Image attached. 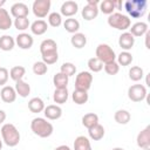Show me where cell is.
Listing matches in <instances>:
<instances>
[{"instance_id": "cell-14", "label": "cell", "mask_w": 150, "mask_h": 150, "mask_svg": "<svg viewBox=\"0 0 150 150\" xmlns=\"http://www.w3.org/2000/svg\"><path fill=\"white\" fill-rule=\"evenodd\" d=\"M28 13H29L28 6L26 4H23V2H15L11 7V14L15 19H18V18H27Z\"/></svg>"}, {"instance_id": "cell-50", "label": "cell", "mask_w": 150, "mask_h": 150, "mask_svg": "<svg viewBox=\"0 0 150 150\" xmlns=\"http://www.w3.org/2000/svg\"><path fill=\"white\" fill-rule=\"evenodd\" d=\"M111 150H124L123 148H114V149H111Z\"/></svg>"}, {"instance_id": "cell-42", "label": "cell", "mask_w": 150, "mask_h": 150, "mask_svg": "<svg viewBox=\"0 0 150 150\" xmlns=\"http://www.w3.org/2000/svg\"><path fill=\"white\" fill-rule=\"evenodd\" d=\"M48 71V66L42 61H36L33 64V73L35 75H45Z\"/></svg>"}, {"instance_id": "cell-43", "label": "cell", "mask_w": 150, "mask_h": 150, "mask_svg": "<svg viewBox=\"0 0 150 150\" xmlns=\"http://www.w3.org/2000/svg\"><path fill=\"white\" fill-rule=\"evenodd\" d=\"M103 68H104V71L108 75H116L120 71V66H118V63L116 61H112V62L103 64Z\"/></svg>"}, {"instance_id": "cell-2", "label": "cell", "mask_w": 150, "mask_h": 150, "mask_svg": "<svg viewBox=\"0 0 150 150\" xmlns=\"http://www.w3.org/2000/svg\"><path fill=\"white\" fill-rule=\"evenodd\" d=\"M2 142L8 146H16L20 142V132L16 127L12 123H5L1 127Z\"/></svg>"}, {"instance_id": "cell-44", "label": "cell", "mask_w": 150, "mask_h": 150, "mask_svg": "<svg viewBox=\"0 0 150 150\" xmlns=\"http://www.w3.org/2000/svg\"><path fill=\"white\" fill-rule=\"evenodd\" d=\"M9 77V71L5 67H0V86H5L8 81Z\"/></svg>"}, {"instance_id": "cell-23", "label": "cell", "mask_w": 150, "mask_h": 150, "mask_svg": "<svg viewBox=\"0 0 150 150\" xmlns=\"http://www.w3.org/2000/svg\"><path fill=\"white\" fill-rule=\"evenodd\" d=\"M15 46V39L11 35H2L0 36V49L4 52H9L14 48Z\"/></svg>"}, {"instance_id": "cell-7", "label": "cell", "mask_w": 150, "mask_h": 150, "mask_svg": "<svg viewBox=\"0 0 150 150\" xmlns=\"http://www.w3.org/2000/svg\"><path fill=\"white\" fill-rule=\"evenodd\" d=\"M50 6H52L50 0H35L32 6L33 14L39 19H43L49 14Z\"/></svg>"}, {"instance_id": "cell-40", "label": "cell", "mask_w": 150, "mask_h": 150, "mask_svg": "<svg viewBox=\"0 0 150 150\" xmlns=\"http://www.w3.org/2000/svg\"><path fill=\"white\" fill-rule=\"evenodd\" d=\"M48 23L52 27H59L62 23V15L57 12H52L48 14Z\"/></svg>"}, {"instance_id": "cell-19", "label": "cell", "mask_w": 150, "mask_h": 150, "mask_svg": "<svg viewBox=\"0 0 150 150\" xmlns=\"http://www.w3.org/2000/svg\"><path fill=\"white\" fill-rule=\"evenodd\" d=\"M12 25H13V21H12V18H11L8 11L5 9L4 7L0 8V29L7 30L11 28Z\"/></svg>"}, {"instance_id": "cell-28", "label": "cell", "mask_w": 150, "mask_h": 150, "mask_svg": "<svg viewBox=\"0 0 150 150\" xmlns=\"http://www.w3.org/2000/svg\"><path fill=\"white\" fill-rule=\"evenodd\" d=\"M49 52H57V43L53 39H46L40 43V53H49Z\"/></svg>"}, {"instance_id": "cell-20", "label": "cell", "mask_w": 150, "mask_h": 150, "mask_svg": "<svg viewBox=\"0 0 150 150\" xmlns=\"http://www.w3.org/2000/svg\"><path fill=\"white\" fill-rule=\"evenodd\" d=\"M45 107H46L45 105V102L40 97H33V98H30L28 101V109L32 112H34V114H39V112L43 111Z\"/></svg>"}, {"instance_id": "cell-35", "label": "cell", "mask_w": 150, "mask_h": 150, "mask_svg": "<svg viewBox=\"0 0 150 150\" xmlns=\"http://www.w3.org/2000/svg\"><path fill=\"white\" fill-rule=\"evenodd\" d=\"M144 76V71L143 68H141L139 66H134L129 69V79L134 82H138L143 79Z\"/></svg>"}, {"instance_id": "cell-16", "label": "cell", "mask_w": 150, "mask_h": 150, "mask_svg": "<svg viewBox=\"0 0 150 150\" xmlns=\"http://www.w3.org/2000/svg\"><path fill=\"white\" fill-rule=\"evenodd\" d=\"M0 98L5 103H13L16 100V91L11 86H4L0 91Z\"/></svg>"}, {"instance_id": "cell-51", "label": "cell", "mask_w": 150, "mask_h": 150, "mask_svg": "<svg viewBox=\"0 0 150 150\" xmlns=\"http://www.w3.org/2000/svg\"><path fill=\"white\" fill-rule=\"evenodd\" d=\"M1 148H2V139H0V150H1Z\"/></svg>"}, {"instance_id": "cell-17", "label": "cell", "mask_w": 150, "mask_h": 150, "mask_svg": "<svg viewBox=\"0 0 150 150\" xmlns=\"http://www.w3.org/2000/svg\"><path fill=\"white\" fill-rule=\"evenodd\" d=\"M98 6H95V5H90V4H86V6L82 8V18L87 21H91L94 20L95 18H97L98 15Z\"/></svg>"}, {"instance_id": "cell-18", "label": "cell", "mask_w": 150, "mask_h": 150, "mask_svg": "<svg viewBox=\"0 0 150 150\" xmlns=\"http://www.w3.org/2000/svg\"><path fill=\"white\" fill-rule=\"evenodd\" d=\"M47 29H48V23L42 19L35 20L30 25V30L34 35H42L47 32Z\"/></svg>"}, {"instance_id": "cell-25", "label": "cell", "mask_w": 150, "mask_h": 150, "mask_svg": "<svg viewBox=\"0 0 150 150\" xmlns=\"http://www.w3.org/2000/svg\"><path fill=\"white\" fill-rule=\"evenodd\" d=\"M14 89L16 91V95H19L21 97H27L30 94V86L23 80H20L18 82H15Z\"/></svg>"}, {"instance_id": "cell-13", "label": "cell", "mask_w": 150, "mask_h": 150, "mask_svg": "<svg viewBox=\"0 0 150 150\" xmlns=\"http://www.w3.org/2000/svg\"><path fill=\"white\" fill-rule=\"evenodd\" d=\"M136 143L141 149L150 148V125L145 127L143 130H141L137 135Z\"/></svg>"}, {"instance_id": "cell-39", "label": "cell", "mask_w": 150, "mask_h": 150, "mask_svg": "<svg viewBox=\"0 0 150 150\" xmlns=\"http://www.w3.org/2000/svg\"><path fill=\"white\" fill-rule=\"evenodd\" d=\"M60 71L62 74H64L66 76L70 77V76L75 75V73H76V66L74 63H71V62H64V63H62V66L60 68Z\"/></svg>"}, {"instance_id": "cell-11", "label": "cell", "mask_w": 150, "mask_h": 150, "mask_svg": "<svg viewBox=\"0 0 150 150\" xmlns=\"http://www.w3.org/2000/svg\"><path fill=\"white\" fill-rule=\"evenodd\" d=\"M43 114H45L46 120L55 121V120H59L62 116V109L57 104H49V105L45 107Z\"/></svg>"}, {"instance_id": "cell-12", "label": "cell", "mask_w": 150, "mask_h": 150, "mask_svg": "<svg viewBox=\"0 0 150 150\" xmlns=\"http://www.w3.org/2000/svg\"><path fill=\"white\" fill-rule=\"evenodd\" d=\"M135 45V38L129 33V32H123L120 38H118V46L125 50V52H129Z\"/></svg>"}, {"instance_id": "cell-24", "label": "cell", "mask_w": 150, "mask_h": 150, "mask_svg": "<svg viewBox=\"0 0 150 150\" xmlns=\"http://www.w3.org/2000/svg\"><path fill=\"white\" fill-rule=\"evenodd\" d=\"M74 150H93L89 138L86 136H77L74 141Z\"/></svg>"}, {"instance_id": "cell-4", "label": "cell", "mask_w": 150, "mask_h": 150, "mask_svg": "<svg viewBox=\"0 0 150 150\" xmlns=\"http://www.w3.org/2000/svg\"><path fill=\"white\" fill-rule=\"evenodd\" d=\"M108 25L118 30H127L131 26V20L128 15L116 12L108 16Z\"/></svg>"}, {"instance_id": "cell-45", "label": "cell", "mask_w": 150, "mask_h": 150, "mask_svg": "<svg viewBox=\"0 0 150 150\" xmlns=\"http://www.w3.org/2000/svg\"><path fill=\"white\" fill-rule=\"evenodd\" d=\"M149 39H150V32L148 30V32L145 33V47H146L148 49H150V45H149Z\"/></svg>"}, {"instance_id": "cell-38", "label": "cell", "mask_w": 150, "mask_h": 150, "mask_svg": "<svg viewBox=\"0 0 150 150\" xmlns=\"http://www.w3.org/2000/svg\"><path fill=\"white\" fill-rule=\"evenodd\" d=\"M87 66H88L89 70L93 71V73H98V71H101L103 69V63L96 57H90L88 60Z\"/></svg>"}, {"instance_id": "cell-3", "label": "cell", "mask_w": 150, "mask_h": 150, "mask_svg": "<svg viewBox=\"0 0 150 150\" xmlns=\"http://www.w3.org/2000/svg\"><path fill=\"white\" fill-rule=\"evenodd\" d=\"M124 9L131 18L139 19L146 13L148 1L146 0H127L124 2Z\"/></svg>"}, {"instance_id": "cell-6", "label": "cell", "mask_w": 150, "mask_h": 150, "mask_svg": "<svg viewBox=\"0 0 150 150\" xmlns=\"http://www.w3.org/2000/svg\"><path fill=\"white\" fill-rule=\"evenodd\" d=\"M93 80H94V77L90 71H86V70L80 71L75 79V89L88 91L91 87Z\"/></svg>"}, {"instance_id": "cell-8", "label": "cell", "mask_w": 150, "mask_h": 150, "mask_svg": "<svg viewBox=\"0 0 150 150\" xmlns=\"http://www.w3.org/2000/svg\"><path fill=\"white\" fill-rule=\"evenodd\" d=\"M146 88L143 84H132L128 88V97L132 102H141L146 97Z\"/></svg>"}, {"instance_id": "cell-49", "label": "cell", "mask_w": 150, "mask_h": 150, "mask_svg": "<svg viewBox=\"0 0 150 150\" xmlns=\"http://www.w3.org/2000/svg\"><path fill=\"white\" fill-rule=\"evenodd\" d=\"M6 4V0H0V8H2V6Z\"/></svg>"}, {"instance_id": "cell-48", "label": "cell", "mask_w": 150, "mask_h": 150, "mask_svg": "<svg viewBox=\"0 0 150 150\" xmlns=\"http://www.w3.org/2000/svg\"><path fill=\"white\" fill-rule=\"evenodd\" d=\"M115 9H121L122 8V1H114Z\"/></svg>"}, {"instance_id": "cell-30", "label": "cell", "mask_w": 150, "mask_h": 150, "mask_svg": "<svg viewBox=\"0 0 150 150\" xmlns=\"http://www.w3.org/2000/svg\"><path fill=\"white\" fill-rule=\"evenodd\" d=\"M96 124H98V116L95 112H88L82 117V125L84 128L90 129Z\"/></svg>"}, {"instance_id": "cell-46", "label": "cell", "mask_w": 150, "mask_h": 150, "mask_svg": "<svg viewBox=\"0 0 150 150\" xmlns=\"http://www.w3.org/2000/svg\"><path fill=\"white\" fill-rule=\"evenodd\" d=\"M6 112L4 111V110H1L0 109V124H2L4 122H5V120H6Z\"/></svg>"}, {"instance_id": "cell-32", "label": "cell", "mask_w": 150, "mask_h": 150, "mask_svg": "<svg viewBox=\"0 0 150 150\" xmlns=\"http://www.w3.org/2000/svg\"><path fill=\"white\" fill-rule=\"evenodd\" d=\"M63 27H64V29H66L68 33L75 34V33H77L79 29H80V22H79L76 19H74V18H68V19L64 20Z\"/></svg>"}, {"instance_id": "cell-22", "label": "cell", "mask_w": 150, "mask_h": 150, "mask_svg": "<svg viewBox=\"0 0 150 150\" xmlns=\"http://www.w3.org/2000/svg\"><path fill=\"white\" fill-rule=\"evenodd\" d=\"M68 82H69V77L66 76L64 74H62L61 71L56 73L53 76V83L55 86V89H64V88H67Z\"/></svg>"}, {"instance_id": "cell-27", "label": "cell", "mask_w": 150, "mask_h": 150, "mask_svg": "<svg viewBox=\"0 0 150 150\" xmlns=\"http://www.w3.org/2000/svg\"><path fill=\"white\" fill-rule=\"evenodd\" d=\"M104 134H105L104 128H103V125H101L100 123L96 124V125H94L93 128L88 129V135H89V137H90L93 141H100V139H102L103 136H104Z\"/></svg>"}, {"instance_id": "cell-33", "label": "cell", "mask_w": 150, "mask_h": 150, "mask_svg": "<svg viewBox=\"0 0 150 150\" xmlns=\"http://www.w3.org/2000/svg\"><path fill=\"white\" fill-rule=\"evenodd\" d=\"M25 74H26V68L22 67V66H14L9 70V77L13 81H15V82L22 80L23 76H25Z\"/></svg>"}, {"instance_id": "cell-52", "label": "cell", "mask_w": 150, "mask_h": 150, "mask_svg": "<svg viewBox=\"0 0 150 150\" xmlns=\"http://www.w3.org/2000/svg\"><path fill=\"white\" fill-rule=\"evenodd\" d=\"M142 150H150V148H145V149H142Z\"/></svg>"}, {"instance_id": "cell-1", "label": "cell", "mask_w": 150, "mask_h": 150, "mask_svg": "<svg viewBox=\"0 0 150 150\" xmlns=\"http://www.w3.org/2000/svg\"><path fill=\"white\" fill-rule=\"evenodd\" d=\"M30 129L36 136H39L41 138L49 137L54 131L53 124L50 122H48L46 118H43V117L33 118L32 122H30Z\"/></svg>"}, {"instance_id": "cell-34", "label": "cell", "mask_w": 150, "mask_h": 150, "mask_svg": "<svg viewBox=\"0 0 150 150\" xmlns=\"http://www.w3.org/2000/svg\"><path fill=\"white\" fill-rule=\"evenodd\" d=\"M116 59H117V61H116V62L118 63V66H123V67L129 66V64L132 62V60H134V57H132L131 53L125 52V50L121 52V53L116 56Z\"/></svg>"}, {"instance_id": "cell-9", "label": "cell", "mask_w": 150, "mask_h": 150, "mask_svg": "<svg viewBox=\"0 0 150 150\" xmlns=\"http://www.w3.org/2000/svg\"><path fill=\"white\" fill-rule=\"evenodd\" d=\"M15 43L18 45L19 48L27 50V49L32 48V46L34 43V39L28 33H19L15 38Z\"/></svg>"}, {"instance_id": "cell-41", "label": "cell", "mask_w": 150, "mask_h": 150, "mask_svg": "<svg viewBox=\"0 0 150 150\" xmlns=\"http://www.w3.org/2000/svg\"><path fill=\"white\" fill-rule=\"evenodd\" d=\"M41 57H42V62H45L48 66V64H54L59 60V54L57 52H49L41 54Z\"/></svg>"}, {"instance_id": "cell-10", "label": "cell", "mask_w": 150, "mask_h": 150, "mask_svg": "<svg viewBox=\"0 0 150 150\" xmlns=\"http://www.w3.org/2000/svg\"><path fill=\"white\" fill-rule=\"evenodd\" d=\"M79 11V5L77 2L73 1V0H67L61 5L60 8V14L67 18H71L73 15H75Z\"/></svg>"}, {"instance_id": "cell-37", "label": "cell", "mask_w": 150, "mask_h": 150, "mask_svg": "<svg viewBox=\"0 0 150 150\" xmlns=\"http://www.w3.org/2000/svg\"><path fill=\"white\" fill-rule=\"evenodd\" d=\"M14 27L20 30V32H25L26 29H28V27H30V22H29V19L28 18H18V19H14Z\"/></svg>"}, {"instance_id": "cell-29", "label": "cell", "mask_w": 150, "mask_h": 150, "mask_svg": "<svg viewBox=\"0 0 150 150\" xmlns=\"http://www.w3.org/2000/svg\"><path fill=\"white\" fill-rule=\"evenodd\" d=\"M68 97H69V93H68L67 88H64V89H55V91L53 94V100L57 105L66 103Z\"/></svg>"}, {"instance_id": "cell-36", "label": "cell", "mask_w": 150, "mask_h": 150, "mask_svg": "<svg viewBox=\"0 0 150 150\" xmlns=\"http://www.w3.org/2000/svg\"><path fill=\"white\" fill-rule=\"evenodd\" d=\"M98 11H101L103 14H112L115 11V5L112 0H103L98 5Z\"/></svg>"}, {"instance_id": "cell-15", "label": "cell", "mask_w": 150, "mask_h": 150, "mask_svg": "<svg viewBox=\"0 0 150 150\" xmlns=\"http://www.w3.org/2000/svg\"><path fill=\"white\" fill-rule=\"evenodd\" d=\"M129 33L134 36V38H139V36H143L145 35V33L149 30V27H148V23L144 22V21H138V22H135L132 26H130L129 28Z\"/></svg>"}, {"instance_id": "cell-5", "label": "cell", "mask_w": 150, "mask_h": 150, "mask_svg": "<svg viewBox=\"0 0 150 150\" xmlns=\"http://www.w3.org/2000/svg\"><path fill=\"white\" fill-rule=\"evenodd\" d=\"M95 55H96L95 57L98 59L103 64L112 62V61H116V54H115L114 49L107 43H100L96 47Z\"/></svg>"}, {"instance_id": "cell-31", "label": "cell", "mask_w": 150, "mask_h": 150, "mask_svg": "<svg viewBox=\"0 0 150 150\" xmlns=\"http://www.w3.org/2000/svg\"><path fill=\"white\" fill-rule=\"evenodd\" d=\"M114 120L118 123V124H127L130 122L131 120V115L128 110L124 109H120L114 114Z\"/></svg>"}, {"instance_id": "cell-47", "label": "cell", "mask_w": 150, "mask_h": 150, "mask_svg": "<svg viewBox=\"0 0 150 150\" xmlns=\"http://www.w3.org/2000/svg\"><path fill=\"white\" fill-rule=\"evenodd\" d=\"M54 150H71L68 145H64V144H62V145H59V146H56Z\"/></svg>"}, {"instance_id": "cell-26", "label": "cell", "mask_w": 150, "mask_h": 150, "mask_svg": "<svg viewBox=\"0 0 150 150\" xmlns=\"http://www.w3.org/2000/svg\"><path fill=\"white\" fill-rule=\"evenodd\" d=\"M88 98H89V95H88V91H84V90H77V89H74L73 94H71V100L75 104H84L88 102Z\"/></svg>"}, {"instance_id": "cell-21", "label": "cell", "mask_w": 150, "mask_h": 150, "mask_svg": "<svg viewBox=\"0 0 150 150\" xmlns=\"http://www.w3.org/2000/svg\"><path fill=\"white\" fill-rule=\"evenodd\" d=\"M70 43L76 49H81L87 45V36L83 33L77 32V33L73 34V36L70 38Z\"/></svg>"}]
</instances>
